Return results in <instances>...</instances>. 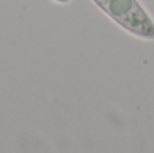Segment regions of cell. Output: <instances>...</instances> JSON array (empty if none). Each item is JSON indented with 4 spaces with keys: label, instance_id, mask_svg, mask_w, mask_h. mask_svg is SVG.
<instances>
[{
    "label": "cell",
    "instance_id": "cell-1",
    "mask_svg": "<svg viewBox=\"0 0 154 153\" xmlns=\"http://www.w3.org/2000/svg\"><path fill=\"white\" fill-rule=\"evenodd\" d=\"M101 11L128 33L154 39V22L137 0H92Z\"/></svg>",
    "mask_w": 154,
    "mask_h": 153
},
{
    "label": "cell",
    "instance_id": "cell-2",
    "mask_svg": "<svg viewBox=\"0 0 154 153\" xmlns=\"http://www.w3.org/2000/svg\"><path fill=\"white\" fill-rule=\"evenodd\" d=\"M54 2H57V3H69L70 0H54Z\"/></svg>",
    "mask_w": 154,
    "mask_h": 153
}]
</instances>
